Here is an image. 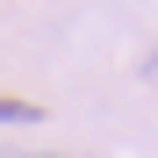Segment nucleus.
Listing matches in <instances>:
<instances>
[{"label": "nucleus", "instance_id": "nucleus-1", "mask_svg": "<svg viewBox=\"0 0 158 158\" xmlns=\"http://www.w3.org/2000/svg\"><path fill=\"white\" fill-rule=\"evenodd\" d=\"M43 108H36V101H0V129H7V122H36Z\"/></svg>", "mask_w": 158, "mask_h": 158}, {"label": "nucleus", "instance_id": "nucleus-2", "mask_svg": "<svg viewBox=\"0 0 158 158\" xmlns=\"http://www.w3.org/2000/svg\"><path fill=\"white\" fill-rule=\"evenodd\" d=\"M43 158H50V151H43Z\"/></svg>", "mask_w": 158, "mask_h": 158}]
</instances>
